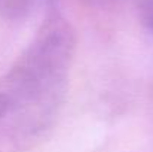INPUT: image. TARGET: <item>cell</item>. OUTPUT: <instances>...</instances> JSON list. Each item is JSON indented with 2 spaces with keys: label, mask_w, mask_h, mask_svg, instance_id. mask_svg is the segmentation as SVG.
Segmentation results:
<instances>
[{
  "label": "cell",
  "mask_w": 153,
  "mask_h": 152,
  "mask_svg": "<svg viewBox=\"0 0 153 152\" xmlns=\"http://www.w3.org/2000/svg\"><path fill=\"white\" fill-rule=\"evenodd\" d=\"M74 49L73 27L53 15L0 81L6 119L13 118L19 139L40 136L53 122L65 96Z\"/></svg>",
  "instance_id": "cell-1"
},
{
  "label": "cell",
  "mask_w": 153,
  "mask_h": 152,
  "mask_svg": "<svg viewBox=\"0 0 153 152\" xmlns=\"http://www.w3.org/2000/svg\"><path fill=\"white\" fill-rule=\"evenodd\" d=\"M52 0H0V18L6 21H24Z\"/></svg>",
  "instance_id": "cell-2"
},
{
  "label": "cell",
  "mask_w": 153,
  "mask_h": 152,
  "mask_svg": "<svg viewBox=\"0 0 153 152\" xmlns=\"http://www.w3.org/2000/svg\"><path fill=\"white\" fill-rule=\"evenodd\" d=\"M141 22L153 33V0H134Z\"/></svg>",
  "instance_id": "cell-3"
},
{
  "label": "cell",
  "mask_w": 153,
  "mask_h": 152,
  "mask_svg": "<svg viewBox=\"0 0 153 152\" xmlns=\"http://www.w3.org/2000/svg\"><path fill=\"white\" fill-rule=\"evenodd\" d=\"M6 115H7V107H6V101L1 97L0 94V122L6 119Z\"/></svg>",
  "instance_id": "cell-4"
},
{
  "label": "cell",
  "mask_w": 153,
  "mask_h": 152,
  "mask_svg": "<svg viewBox=\"0 0 153 152\" xmlns=\"http://www.w3.org/2000/svg\"><path fill=\"white\" fill-rule=\"evenodd\" d=\"M83 1H86V3H89V4H105V3H108L110 0H83Z\"/></svg>",
  "instance_id": "cell-5"
}]
</instances>
